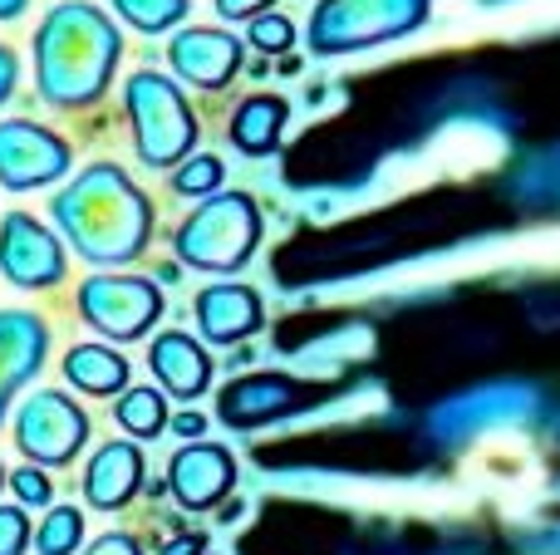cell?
Returning <instances> with one entry per match:
<instances>
[{
  "label": "cell",
  "mask_w": 560,
  "mask_h": 555,
  "mask_svg": "<svg viewBox=\"0 0 560 555\" xmlns=\"http://www.w3.org/2000/svg\"><path fill=\"white\" fill-rule=\"evenodd\" d=\"M197 324L212 344H236L246 334H256L266 324L261 295L252 285H207L197 295Z\"/></svg>",
  "instance_id": "obj_15"
},
{
  "label": "cell",
  "mask_w": 560,
  "mask_h": 555,
  "mask_svg": "<svg viewBox=\"0 0 560 555\" xmlns=\"http://www.w3.org/2000/svg\"><path fill=\"white\" fill-rule=\"evenodd\" d=\"M222 182H226V167H222V157H212V153L187 157V163L173 173L177 197H212V192H222Z\"/></svg>",
  "instance_id": "obj_22"
},
{
  "label": "cell",
  "mask_w": 560,
  "mask_h": 555,
  "mask_svg": "<svg viewBox=\"0 0 560 555\" xmlns=\"http://www.w3.org/2000/svg\"><path fill=\"white\" fill-rule=\"evenodd\" d=\"M65 379L74 383V389L104 399V393H118L128 383V359L104 350V344H74V350L65 354Z\"/></svg>",
  "instance_id": "obj_18"
},
{
  "label": "cell",
  "mask_w": 560,
  "mask_h": 555,
  "mask_svg": "<svg viewBox=\"0 0 560 555\" xmlns=\"http://www.w3.org/2000/svg\"><path fill=\"white\" fill-rule=\"evenodd\" d=\"M30 517H25V507H0V555H25L30 546Z\"/></svg>",
  "instance_id": "obj_24"
},
{
  "label": "cell",
  "mask_w": 560,
  "mask_h": 555,
  "mask_svg": "<svg viewBox=\"0 0 560 555\" xmlns=\"http://www.w3.org/2000/svg\"><path fill=\"white\" fill-rule=\"evenodd\" d=\"M108 5H114L138 35H163V29L183 25L192 0H108Z\"/></svg>",
  "instance_id": "obj_19"
},
{
  "label": "cell",
  "mask_w": 560,
  "mask_h": 555,
  "mask_svg": "<svg viewBox=\"0 0 560 555\" xmlns=\"http://www.w3.org/2000/svg\"><path fill=\"white\" fill-rule=\"evenodd\" d=\"M143 487V452L133 442H104L84 468V497L98 511H118Z\"/></svg>",
  "instance_id": "obj_14"
},
{
  "label": "cell",
  "mask_w": 560,
  "mask_h": 555,
  "mask_svg": "<svg viewBox=\"0 0 560 555\" xmlns=\"http://www.w3.org/2000/svg\"><path fill=\"white\" fill-rule=\"evenodd\" d=\"M89 442V418L74 399H65L59 389H39L25 399V409L15 413V448L39 468H65L79 458V448Z\"/></svg>",
  "instance_id": "obj_7"
},
{
  "label": "cell",
  "mask_w": 560,
  "mask_h": 555,
  "mask_svg": "<svg viewBox=\"0 0 560 555\" xmlns=\"http://www.w3.org/2000/svg\"><path fill=\"white\" fill-rule=\"evenodd\" d=\"M300 403V389L285 374H252V379H236L222 389L217 413L232 428H256V423H271L280 413H290Z\"/></svg>",
  "instance_id": "obj_13"
},
{
  "label": "cell",
  "mask_w": 560,
  "mask_h": 555,
  "mask_svg": "<svg viewBox=\"0 0 560 555\" xmlns=\"http://www.w3.org/2000/svg\"><path fill=\"white\" fill-rule=\"evenodd\" d=\"M84 541V517L74 507H49L45 527L35 531V551L39 555H74Z\"/></svg>",
  "instance_id": "obj_21"
},
{
  "label": "cell",
  "mask_w": 560,
  "mask_h": 555,
  "mask_svg": "<svg viewBox=\"0 0 560 555\" xmlns=\"http://www.w3.org/2000/svg\"><path fill=\"white\" fill-rule=\"evenodd\" d=\"M15 84H20V59L10 45H0V104L15 94Z\"/></svg>",
  "instance_id": "obj_28"
},
{
  "label": "cell",
  "mask_w": 560,
  "mask_h": 555,
  "mask_svg": "<svg viewBox=\"0 0 560 555\" xmlns=\"http://www.w3.org/2000/svg\"><path fill=\"white\" fill-rule=\"evenodd\" d=\"M0 487H5V472H0Z\"/></svg>",
  "instance_id": "obj_32"
},
{
  "label": "cell",
  "mask_w": 560,
  "mask_h": 555,
  "mask_svg": "<svg viewBox=\"0 0 560 555\" xmlns=\"http://www.w3.org/2000/svg\"><path fill=\"white\" fill-rule=\"evenodd\" d=\"M285 114H290V104H285V98H276V94L246 98V104L232 114V143L242 147L246 157L276 153L280 133H285Z\"/></svg>",
  "instance_id": "obj_17"
},
{
  "label": "cell",
  "mask_w": 560,
  "mask_h": 555,
  "mask_svg": "<svg viewBox=\"0 0 560 555\" xmlns=\"http://www.w3.org/2000/svg\"><path fill=\"white\" fill-rule=\"evenodd\" d=\"M49 324L35 310H0V423L10 413V399L45 369Z\"/></svg>",
  "instance_id": "obj_10"
},
{
  "label": "cell",
  "mask_w": 560,
  "mask_h": 555,
  "mask_svg": "<svg viewBox=\"0 0 560 555\" xmlns=\"http://www.w3.org/2000/svg\"><path fill=\"white\" fill-rule=\"evenodd\" d=\"M232 482H236V462H232V452L217 448V442H192V448H183L167 462V487H173V497L183 501L187 511L217 507V501L232 492Z\"/></svg>",
  "instance_id": "obj_11"
},
{
  "label": "cell",
  "mask_w": 560,
  "mask_h": 555,
  "mask_svg": "<svg viewBox=\"0 0 560 555\" xmlns=\"http://www.w3.org/2000/svg\"><path fill=\"white\" fill-rule=\"evenodd\" d=\"M163 555H202V536H177V541H167Z\"/></svg>",
  "instance_id": "obj_30"
},
{
  "label": "cell",
  "mask_w": 560,
  "mask_h": 555,
  "mask_svg": "<svg viewBox=\"0 0 560 555\" xmlns=\"http://www.w3.org/2000/svg\"><path fill=\"white\" fill-rule=\"evenodd\" d=\"M173 246L192 271H242L261 246V206L246 192H217L177 226Z\"/></svg>",
  "instance_id": "obj_3"
},
{
  "label": "cell",
  "mask_w": 560,
  "mask_h": 555,
  "mask_svg": "<svg viewBox=\"0 0 560 555\" xmlns=\"http://www.w3.org/2000/svg\"><path fill=\"white\" fill-rule=\"evenodd\" d=\"M114 418L124 423L133 438H158V433L167 428V409H163V393H153V389H128L124 399H118V409H114Z\"/></svg>",
  "instance_id": "obj_20"
},
{
  "label": "cell",
  "mask_w": 560,
  "mask_h": 555,
  "mask_svg": "<svg viewBox=\"0 0 560 555\" xmlns=\"http://www.w3.org/2000/svg\"><path fill=\"white\" fill-rule=\"evenodd\" d=\"M0 271L20 291H49L65 281V246L30 212H10L0 222Z\"/></svg>",
  "instance_id": "obj_9"
},
{
  "label": "cell",
  "mask_w": 560,
  "mask_h": 555,
  "mask_svg": "<svg viewBox=\"0 0 560 555\" xmlns=\"http://www.w3.org/2000/svg\"><path fill=\"white\" fill-rule=\"evenodd\" d=\"M84 555H143V546H138L133 536H124V531H108V536H98Z\"/></svg>",
  "instance_id": "obj_27"
},
{
  "label": "cell",
  "mask_w": 560,
  "mask_h": 555,
  "mask_svg": "<svg viewBox=\"0 0 560 555\" xmlns=\"http://www.w3.org/2000/svg\"><path fill=\"white\" fill-rule=\"evenodd\" d=\"M74 153L59 133L30 123V118H5L0 123V187L10 192H35L69 173Z\"/></svg>",
  "instance_id": "obj_8"
},
{
  "label": "cell",
  "mask_w": 560,
  "mask_h": 555,
  "mask_svg": "<svg viewBox=\"0 0 560 555\" xmlns=\"http://www.w3.org/2000/svg\"><path fill=\"white\" fill-rule=\"evenodd\" d=\"M148 364H153L158 383H163L167 393H177V399H197V393H207V383H212V359H207L202 344L183 330L158 334L153 350H148Z\"/></svg>",
  "instance_id": "obj_16"
},
{
  "label": "cell",
  "mask_w": 560,
  "mask_h": 555,
  "mask_svg": "<svg viewBox=\"0 0 560 555\" xmlns=\"http://www.w3.org/2000/svg\"><path fill=\"white\" fill-rule=\"evenodd\" d=\"M79 315L94 324L104 340H143L163 320V291L143 275H89L79 285Z\"/></svg>",
  "instance_id": "obj_6"
},
{
  "label": "cell",
  "mask_w": 560,
  "mask_h": 555,
  "mask_svg": "<svg viewBox=\"0 0 560 555\" xmlns=\"http://www.w3.org/2000/svg\"><path fill=\"white\" fill-rule=\"evenodd\" d=\"M25 5H30V0H0V25L20 20V15H25Z\"/></svg>",
  "instance_id": "obj_31"
},
{
  "label": "cell",
  "mask_w": 560,
  "mask_h": 555,
  "mask_svg": "<svg viewBox=\"0 0 560 555\" xmlns=\"http://www.w3.org/2000/svg\"><path fill=\"white\" fill-rule=\"evenodd\" d=\"M202 428H207L202 413H177V418H173V433H177V438H202Z\"/></svg>",
  "instance_id": "obj_29"
},
{
  "label": "cell",
  "mask_w": 560,
  "mask_h": 555,
  "mask_svg": "<svg viewBox=\"0 0 560 555\" xmlns=\"http://www.w3.org/2000/svg\"><path fill=\"white\" fill-rule=\"evenodd\" d=\"M124 108L133 123L138 153L148 167H173L197 147V114L183 98V88L158 69H138L124 84Z\"/></svg>",
  "instance_id": "obj_5"
},
{
  "label": "cell",
  "mask_w": 560,
  "mask_h": 555,
  "mask_svg": "<svg viewBox=\"0 0 560 555\" xmlns=\"http://www.w3.org/2000/svg\"><path fill=\"white\" fill-rule=\"evenodd\" d=\"M173 69L197 88H226L242 74V39L226 29H183L167 45Z\"/></svg>",
  "instance_id": "obj_12"
},
{
  "label": "cell",
  "mask_w": 560,
  "mask_h": 555,
  "mask_svg": "<svg viewBox=\"0 0 560 555\" xmlns=\"http://www.w3.org/2000/svg\"><path fill=\"white\" fill-rule=\"evenodd\" d=\"M252 45L261 49V55H285V49L295 45V25H290L285 15H256L252 20Z\"/></svg>",
  "instance_id": "obj_23"
},
{
  "label": "cell",
  "mask_w": 560,
  "mask_h": 555,
  "mask_svg": "<svg viewBox=\"0 0 560 555\" xmlns=\"http://www.w3.org/2000/svg\"><path fill=\"white\" fill-rule=\"evenodd\" d=\"M276 0H217V15L222 20H256V15H271Z\"/></svg>",
  "instance_id": "obj_26"
},
{
  "label": "cell",
  "mask_w": 560,
  "mask_h": 555,
  "mask_svg": "<svg viewBox=\"0 0 560 555\" xmlns=\"http://www.w3.org/2000/svg\"><path fill=\"white\" fill-rule=\"evenodd\" d=\"M65 241L89 265H128L153 241V202L118 163H94L49 202Z\"/></svg>",
  "instance_id": "obj_1"
},
{
  "label": "cell",
  "mask_w": 560,
  "mask_h": 555,
  "mask_svg": "<svg viewBox=\"0 0 560 555\" xmlns=\"http://www.w3.org/2000/svg\"><path fill=\"white\" fill-rule=\"evenodd\" d=\"M428 10L433 0H319L310 10L305 39L315 55H354V49L413 35Z\"/></svg>",
  "instance_id": "obj_4"
},
{
  "label": "cell",
  "mask_w": 560,
  "mask_h": 555,
  "mask_svg": "<svg viewBox=\"0 0 560 555\" xmlns=\"http://www.w3.org/2000/svg\"><path fill=\"white\" fill-rule=\"evenodd\" d=\"M10 487H15V497L25 501V507H45V501L55 497V487H49V477L39 468H20L15 477H10Z\"/></svg>",
  "instance_id": "obj_25"
},
{
  "label": "cell",
  "mask_w": 560,
  "mask_h": 555,
  "mask_svg": "<svg viewBox=\"0 0 560 555\" xmlns=\"http://www.w3.org/2000/svg\"><path fill=\"white\" fill-rule=\"evenodd\" d=\"M35 88L49 108H94L114 84L124 35L94 0H65L35 29Z\"/></svg>",
  "instance_id": "obj_2"
}]
</instances>
